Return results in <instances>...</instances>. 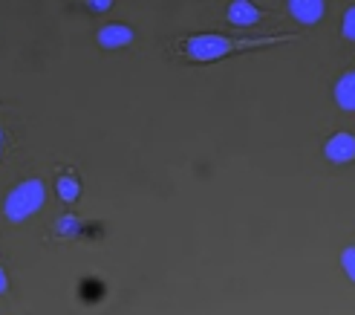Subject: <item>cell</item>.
<instances>
[{"mask_svg":"<svg viewBox=\"0 0 355 315\" xmlns=\"http://www.w3.org/2000/svg\"><path fill=\"white\" fill-rule=\"evenodd\" d=\"M289 12H292V17L297 24L312 26V24H318L324 17L327 3L324 0H289Z\"/></svg>","mask_w":355,"mask_h":315,"instance_id":"obj_5","label":"cell"},{"mask_svg":"<svg viewBox=\"0 0 355 315\" xmlns=\"http://www.w3.org/2000/svg\"><path fill=\"white\" fill-rule=\"evenodd\" d=\"M225 17H228V24L245 29V26L260 24V9L252 3V0H232V3H228V15Z\"/></svg>","mask_w":355,"mask_h":315,"instance_id":"obj_6","label":"cell"},{"mask_svg":"<svg viewBox=\"0 0 355 315\" xmlns=\"http://www.w3.org/2000/svg\"><path fill=\"white\" fill-rule=\"evenodd\" d=\"M6 287H9V278H6L3 266H0V295H3V292H6Z\"/></svg>","mask_w":355,"mask_h":315,"instance_id":"obj_12","label":"cell"},{"mask_svg":"<svg viewBox=\"0 0 355 315\" xmlns=\"http://www.w3.org/2000/svg\"><path fill=\"white\" fill-rule=\"evenodd\" d=\"M341 32L347 41H355V6H349L344 12V21H341Z\"/></svg>","mask_w":355,"mask_h":315,"instance_id":"obj_10","label":"cell"},{"mask_svg":"<svg viewBox=\"0 0 355 315\" xmlns=\"http://www.w3.org/2000/svg\"><path fill=\"white\" fill-rule=\"evenodd\" d=\"M341 266H344L347 278L355 284V246H347V249L341 252Z\"/></svg>","mask_w":355,"mask_h":315,"instance_id":"obj_9","label":"cell"},{"mask_svg":"<svg viewBox=\"0 0 355 315\" xmlns=\"http://www.w3.org/2000/svg\"><path fill=\"white\" fill-rule=\"evenodd\" d=\"M96 41L101 49H121V46H130L133 44V29L124 26V24H107L101 26Z\"/></svg>","mask_w":355,"mask_h":315,"instance_id":"obj_4","label":"cell"},{"mask_svg":"<svg viewBox=\"0 0 355 315\" xmlns=\"http://www.w3.org/2000/svg\"><path fill=\"white\" fill-rule=\"evenodd\" d=\"M113 3H110V0H93V3H90V9H110Z\"/></svg>","mask_w":355,"mask_h":315,"instance_id":"obj_11","label":"cell"},{"mask_svg":"<svg viewBox=\"0 0 355 315\" xmlns=\"http://www.w3.org/2000/svg\"><path fill=\"white\" fill-rule=\"evenodd\" d=\"M46 200V188L41 180H24L21 185H15L6 203H3V212L12 223H24L26 217H32L35 212H41V205Z\"/></svg>","mask_w":355,"mask_h":315,"instance_id":"obj_2","label":"cell"},{"mask_svg":"<svg viewBox=\"0 0 355 315\" xmlns=\"http://www.w3.org/2000/svg\"><path fill=\"white\" fill-rule=\"evenodd\" d=\"M0 153H3V130H0Z\"/></svg>","mask_w":355,"mask_h":315,"instance_id":"obj_13","label":"cell"},{"mask_svg":"<svg viewBox=\"0 0 355 315\" xmlns=\"http://www.w3.org/2000/svg\"><path fill=\"white\" fill-rule=\"evenodd\" d=\"M324 156L329 162H335V165L355 162V136L352 133H335L332 139H327Z\"/></svg>","mask_w":355,"mask_h":315,"instance_id":"obj_3","label":"cell"},{"mask_svg":"<svg viewBox=\"0 0 355 315\" xmlns=\"http://www.w3.org/2000/svg\"><path fill=\"white\" fill-rule=\"evenodd\" d=\"M335 104H338L341 110H349L355 113V69L344 73L335 84Z\"/></svg>","mask_w":355,"mask_h":315,"instance_id":"obj_7","label":"cell"},{"mask_svg":"<svg viewBox=\"0 0 355 315\" xmlns=\"http://www.w3.org/2000/svg\"><path fill=\"white\" fill-rule=\"evenodd\" d=\"M286 41V35L280 38H257V41H232L225 35H193L182 44L185 56L191 61H217V58H225L228 52H240V49H257V46H272V44H280Z\"/></svg>","mask_w":355,"mask_h":315,"instance_id":"obj_1","label":"cell"},{"mask_svg":"<svg viewBox=\"0 0 355 315\" xmlns=\"http://www.w3.org/2000/svg\"><path fill=\"white\" fill-rule=\"evenodd\" d=\"M55 188H58V197H61L64 203H76V200L81 197V182H78L76 177H69V173L58 177Z\"/></svg>","mask_w":355,"mask_h":315,"instance_id":"obj_8","label":"cell"}]
</instances>
